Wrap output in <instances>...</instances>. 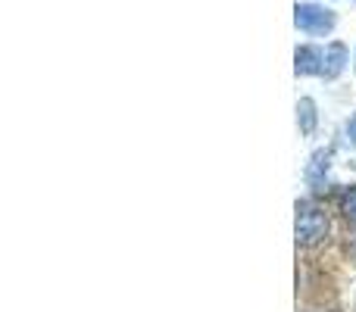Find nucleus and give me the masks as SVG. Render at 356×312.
I'll list each match as a JSON object with an SVG mask.
<instances>
[{"instance_id":"f03ea898","label":"nucleus","mask_w":356,"mask_h":312,"mask_svg":"<svg viewBox=\"0 0 356 312\" xmlns=\"http://www.w3.org/2000/svg\"><path fill=\"white\" fill-rule=\"evenodd\" d=\"M297 25L307 31H325V28H332V16H325L316 6H300L297 10Z\"/></svg>"},{"instance_id":"39448f33","label":"nucleus","mask_w":356,"mask_h":312,"mask_svg":"<svg viewBox=\"0 0 356 312\" xmlns=\"http://www.w3.org/2000/svg\"><path fill=\"white\" fill-rule=\"evenodd\" d=\"M344 215L356 225V188H350L344 194Z\"/></svg>"},{"instance_id":"423d86ee","label":"nucleus","mask_w":356,"mask_h":312,"mask_svg":"<svg viewBox=\"0 0 356 312\" xmlns=\"http://www.w3.org/2000/svg\"><path fill=\"white\" fill-rule=\"evenodd\" d=\"M300 113H303V131H313V122H316L313 104H309V100H303V104H300Z\"/></svg>"},{"instance_id":"7ed1b4c3","label":"nucleus","mask_w":356,"mask_h":312,"mask_svg":"<svg viewBox=\"0 0 356 312\" xmlns=\"http://www.w3.org/2000/svg\"><path fill=\"white\" fill-rule=\"evenodd\" d=\"M316 50H300L297 54V72H316Z\"/></svg>"},{"instance_id":"20e7f679","label":"nucleus","mask_w":356,"mask_h":312,"mask_svg":"<svg viewBox=\"0 0 356 312\" xmlns=\"http://www.w3.org/2000/svg\"><path fill=\"white\" fill-rule=\"evenodd\" d=\"M341 60H344V47H332V54H328V63H332V66L325 69L328 75H338L341 72Z\"/></svg>"},{"instance_id":"f257e3e1","label":"nucleus","mask_w":356,"mask_h":312,"mask_svg":"<svg viewBox=\"0 0 356 312\" xmlns=\"http://www.w3.org/2000/svg\"><path fill=\"white\" fill-rule=\"evenodd\" d=\"M325 231H328L325 213L319 206H313V203H300L297 206V240L300 244H316V240L325 238Z\"/></svg>"},{"instance_id":"0eeeda50","label":"nucleus","mask_w":356,"mask_h":312,"mask_svg":"<svg viewBox=\"0 0 356 312\" xmlns=\"http://www.w3.org/2000/svg\"><path fill=\"white\" fill-rule=\"evenodd\" d=\"M350 135H353V141H356V119L350 122Z\"/></svg>"}]
</instances>
